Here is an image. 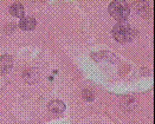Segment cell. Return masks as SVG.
I'll list each match as a JSON object with an SVG mask.
<instances>
[{
  "instance_id": "cell-4",
  "label": "cell",
  "mask_w": 155,
  "mask_h": 124,
  "mask_svg": "<svg viewBox=\"0 0 155 124\" xmlns=\"http://www.w3.org/2000/svg\"><path fill=\"white\" fill-rule=\"evenodd\" d=\"M13 59L10 54H2L0 57V73L7 74L12 71Z\"/></svg>"
},
{
  "instance_id": "cell-9",
  "label": "cell",
  "mask_w": 155,
  "mask_h": 124,
  "mask_svg": "<svg viewBox=\"0 0 155 124\" xmlns=\"http://www.w3.org/2000/svg\"><path fill=\"white\" fill-rule=\"evenodd\" d=\"M82 95H83V98L85 99V100H94L95 99V93L90 91V90H83V92H82Z\"/></svg>"
},
{
  "instance_id": "cell-8",
  "label": "cell",
  "mask_w": 155,
  "mask_h": 124,
  "mask_svg": "<svg viewBox=\"0 0 155 124\" xmlns=\"http://www.w3.org/2000/svg\"><path fill=\"white\" fill-rule=\"evenodd\" d=\"M91 57L94 58V60L100 58V57L102 58L101 60H108L110 63H116L118 60L117 56H115L114 53H110V52H100V53H96V54H91Z\"/></svg>"
},
{
  "instance_id": "cell-5",
  "label": "cell",
  "mask_w": 155,
  "mask_h": 124,
  "mask_svg": "<svg viewBox=\"0 0 155 124\" xmlns=\"http://www.w3.org/2000/svg\"><path fill=\"white\" fill-rule=\"evenodd\" d=\"M37 26V20L33 17H23L19 20V28L23 31H32Z\"/></svg>"
},
{
  "instance_id": "cell-7",
  "label": "cell",
  "mask_w": 155,
  "mask_h": 124,
  "mask_svg": "<svg viewBox=\"0 0 155 124\" xmlns=\"http://www.w3.org/2000/svg\"><path fill=\"white\" fill-rule=\"evenodd\" d=\"M8 11H10V14L15 17V18H23L24 17V13H25V10H24V6L23 4L20 2H14L12 4L10 7H8Z\"/></svg>"
},
{
  "instance_id": "cell-3",
  "label": "cell",
  "mask_w": 155,
  "mask_h": 124,
  "mask_svg": "<svg viewBox=\"0 0 155 124\" xmlns=\"http://www.w3.org/2000/svg\"><path fill=\"white\" fill-rule=\"evenodd\" d=\"M23 80L27 83V84H35L37 83L40 78V73L37 69L31 67V69H26L25 71L23 72Z\"/></svg>"
},
{
  "instance_id": "cell-6",
  "label": "cell",
  "mask_w": 155,
  "mask_h": 124,
  "mask_svg": "<svg viewBox=\"0 0 155 124\" xmlns=\"http://www.w3.org/2000/svg\"><path fill=\"white\" fill-rule=\"evenodd\" d=\"M65 109H66V105L64 104V102H62L59 99H53L51 102H49V104H48V110L56 115L64 112Z\"/></svg>"
},
{
  "instance_id": "cell-2",
  "label": "cell",
  "mask_w": 155,
  "mask_h": 124,
  "mask_svg": "<svg viewBox=\"0 0 155 124\" xmlns=\"http://www.w3.org/2000/svg\"><path fill=\"white\" fill-rule=\"evenodd\" d=\"M108 12L115 20L121 23V21H124L129 17L130 7L123 0H115V1L110 2L109 7H108Z\"/></svg>"
},
{
  "instance_id": "cell-1",
  "label": "cell",
  "mask_w": 155,
  "mask_h": 124,
  "mask_svg": "<svg viewBox=\"0 0 155 124\" xmlns=\"http://www.w3.org/2000/svg\"><path fill=\"white\" fill-rule=\"evenodd\" d=\"M111 36L113 38L116 40L117 43H121V44H127L133 41L136 36H137V32L136 30H134L128 23L126 21H121V23H117L113 30H111Z\"/></svg>"
}]
</instances>
